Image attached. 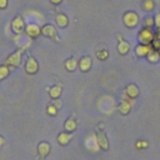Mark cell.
I'll use <instances>...</instances> for the list:
<instances>
[{
	"mask_svg": "<svg viewBox=\"0 0 160 160\" xmlns=\"http://www.w3.org/2000/svg\"><path fill=\"white\" fill-rule=\"evenodd\" d=\"M154 38H155V32L148 28H142L138 34V41L139 44H142V45H150Z\"/></svg>",
	"mask_w": 160,
	"mask_h": 160,
	"instance_id": "cell-1",
	"label": "cell"
},
{
	"mask_svg": "<svg viewBox=\"0 0 160 160\" xmlns=\"http://www.w3.org/2000/svg\"><path fill=\"white\" fill-rule=\"evenodd\" d=\"M24 52V49H18L16 51H14L12 54H10L6 60H5V65L9 68H16L20 65L21 62V55Z\"/></svg>",
	"mask_w": 160,
	"mask_h": 160,
	"instance_id": "cell-2",
	"label": "cell"
},
{
	"mask_svg": "<svg viewBox=\"0 0 160 160\" xmlns=\"http://www.w3.org/2000/svg\"><path fill=\"white\" fill-rule=\"evenodd\" d=\"M122 22L126 28L129 29H134L138 24H139V16L135 11H126L122 15Z\"/></svg>",
	"mask_w": 160,
	"mask_h": 160,
	"instance_id": "cell-3",
	"label": "cell"
},
{
	"mask_svg": "<svg viewBox=\"0 0 160 160\" xmlns=\"http://www.w3.org/2000/svg\"><path fill=\"white\" fill-rule=\"evenodd\" d=\"M25 34L30 38V39H35L38 38L40 34H41V28L36 24V22H29L26 26H25Z\"/></svg>",
	"mask_w": 160,
	"mask_h": 160,
	"instance_id": "cell-4",
	"label": "cell"
},
{
	"mask_svg": "<svg viewBox=\"0 0 160 160\" xmlns=\"http://www.w3.org/2000/svg\"><path fill=\"white\" fill-rule=\"evenodd\" d=\"M11 30L16 35L22 34V31L25 30V22H24V20H22L21 16H15L12 19V21H11Z\"/></svg>",
	"mask_w": 160,
	"mask_h": 160,
	"instance_id": "cell-5",
	"label": "cell"
},
{
	"mask_svg": "<svg viewBox=\"0 0 160 160\" xmlns=\"http://www.w3.org/2000/svg\"><path fill=\"white\" fill-rule=\"evenodd\" d=\"M85 148L91 152H96L98 150H100L99 144H98V138L95 134H91L90 136L85 139Z\"/></svg>",
	"mask_w": 160,
	"mask_h": 160,
	"instance_id": "cell-6",
	"label": "cell"
},
{
	"mask_svg": "<svg viewBox=\"0 0 160 160\" xmlns=\"http://www.w3.org/2000/svg\"><path fill=\"white\" fill-rule=\"evenodd\" d=\"M41 34L44 36H46V38H50V39L55 40V41H60V38L58 36L55 28L52 25H50V24H46V25H44L41 28Z\"/></svg>",
	"mask_w": 160,
	"mask_h": 160,
	"instance_id": "cell-7",
	"label": "cell"
},
{
	"mask_svg": "<svg viewBox=\"0 0 160 160\" xmlns=\"http://www.w3.org/2000/svg\"><path fill=\"white\" fill-rule=\"evenodd\" d=\"M131 100L132 99H129L126 96H124V99L120 101V104L118 105V110L120 111V114L122 115H128L131 110Z\"/></svg>",
	"mask_w": 160,
	"mask_h": 160,
	"instance_id": "cell-8",
	"label": "cell"
},
{
	"mask_svg": "<svg viewBox=\"0 0 160 160\" xmlns=\"http://www.w3.org/2000/svg\"><path fill=\"white\" fill-rule=\"evenodd\" d=\"M38 70H39V64H38V61H36L34 58L30 56V58L26 60V62H25V71H26L28 74L32 75V74H36Z\"/></svg>",
	"mask_w": 160,
	"mask_h": 160,
	"instance_id": "cell-9",
	"label": "cell"
},
{
	"mask_svg": "<svg viewBox=\"0 0 160 160\" xmlns=\"http://www.w3.org/2000/svg\"><path fill=\"white\" fill-rule=\"evenodd\" d=\"M14 39H15V42L20 46V49H24V50L31 44V39H30L28 35L24 36L22 34H19V35H16Z\"/></svg>",
	"mask_w": 160,
	"mask_h": 160,
	"instance_id": "cell-10",
	"label": "cell"
},
{
	"mask_svg": "<svg viewBox=\"0 0 160 160\" xmlns=\"http://www.w3.org/2000/svg\"><path fill=\"white\" fill-rule=\"evenodd\" d=\"M91 64H92V62H91V58H89V56H82V58L80 59V61H78V68H79L80 71L86 72V71L90 70Z\"/></svg>",
	"mask_w": 160,
	"mask_h": 160,
	"instance_id": "cell-11",
	"label": "cell"
},
{
	"mask_svg": "<svg viewBox=\"0 0 160 160\" xmlns=\"http://www.w3.org/2000/svg\"><path fill=\"white\" fill-rule=\"evenodd\" d=\"M139 95V88L135 84H129L125 88V96L129 99H136Z\"/></svg>",
	"mask_w": 160,
	"mask_h": 160,
	"instance_id": "cell-12",
	"label": "cell"
},
{
	"mask_svg": "<svg viewBox=\"0 0 160 160\" xmlns=\"http://www.w3.org/2000/svg\"><path fill=\"white\" fill-rule=\"evenodd\" d=\"M96 138H98V144H99V148L101 150H108L109 149V141H108V138L106 135L104 134V131H98L96 132Z\"/></svg>",
	"mask_w": 160,
	"mask_h": 160,
	"instance_id": "cell-13",
	"label": "cell"
},
{
	"mask_svg": "<svg viewBox=\"0 0 160 160\" xmlns=\"http://www.w3.org/2000/svg\"><path fill=\"white\" fill-rule=\"evenodd\" d=\"M151 46L150 45H142V44H139L136 48H135V54L139 56V58H145L149 55V52L151 51Z\"/></svg>",
	"mask_w": 160,
	"mask_h": 160,
	"instance_id": "cell-14",
	"label": "cell"
},
{
	"mask_svg": "<svg viewBox=\"0 0 160 160\" xmlns=\"http://www.w3.org/2000/svg\"><path fill=\"white\" fill-rule=\"evenodd\" d=\"M50 144L49 142H46V141H41L39 145H38V154H39V156L40 158H46L48 156V154L50 152Z\"/></svg>",
	"mask_w": 160,
	"mask_h": 160,
	"instance_id": "cell-15",
	"label": "cell"
},
{
	"mask_svg": "<svg viewBox=\"0 0 160 160\" xmlns=\"http://www.w3.org/2000/svg\"><path fill=\"white\" fill-rule=\"evenodd\" d=\"M55 22H56V25H58L59 28H66L68 24H69V19H68V16H66L65 14L59 12V14H56V16H55Z\"/></svg>",
	"mask_w": 160,
	"mask_h": 160,
	"instance_id": "cell-16",
	"label": "cell"
},
{
	"mask_svg": "<svg viewBox=\"0 0 160 160\" xmlns=\"http://www.w3.org/2000/svg\"><path fill=\"white\" fill-rule=\"evenodd\" d=\"M71 139H72V134H71V132H68V131L60 132V134L58 135V142H59L60 145H68Z\"/></svg>",
	"mask_w": 160,
	"mask_h": 160,
	"instance_id": "cell-17",
	"label": "cell"
},
{
	"mask_svg": "<svg viewBox=\"0 0 160 160\" xmlns=\"http://www.w3.org/2000/svg\"><path fill=\"white\" fill-rule=\"evenodd\" d=\"M129 50H130V45H129L128 41H125V40L119 41V44H118V52H119L120 55H125V54H128Z\"/></svg>",
	"mask_w": 160,
	"mask_h": 160,
	"instance_id": "cell-18",
	"label": "cell"
},
{
	"mask_svg": "<svg viewBox=\"0 0 160 160\" xmlns=\"http://www.w3.org/2000/svg\"><path fill=\"white\" fill-rule=\"evenodd\" d=\"M48 90H49V95L51 99H59L61 95V85H54Z\"/></svg>",
	"mask_w": 160,
	"mask_h": 160,
	"instance_id": "cell-19",
	"label": "cell"
},
{
	"mask_svg": "<svg viewBox=\"0 0 160 160\" xmlns=\"http://www.w3.org/2000/svg\"><path fill=\"white\" fill-rule=\"evenodd\" d=\"M76 126H78V124H76V121H75L72 118H69V119L65 121V124H64V129H65V131H68V132L75 131V130H76Z\"/></svg>",
	"mask_w": 160,
	"mask_h": 160,
	"instance_id": "cell-20",
	"label": "cell"
},
{
	"mask_svg": "<svg viewBox=\"0 0 160 160\" xmlns=\"http://www.w3.org/2000/svg\"><path fill=\"white\" fill-rule=\"evenodd\" d=\"M76 68H78V61H76V59L70 58V59H68V60L65 61V69H66L68 71H74V70H76Z\"/></svg>",
	"mask_w": 160,
	"mask_h": 160,
	"instance_id": "cell-21",
	"label": "cell"
},
{
	"mask_svg": "<svg viewBox=\"0 0 160 160\" xmlns=\"http://www.w3.org/2000/svg\"><path fill=\"white\" fill-rule=\"evenodd\" d=\"M146 58H148V61H149V62L155 64V62H158V61L160 60V54H159V51H156V50H151Z\"/></svg>",
	"mask_w": 160,
	"mask_h": 160,
	"instance_id": "cell-22",
	"label": "cell"
},
{
	"mask_svg": "<svg viewBox=\"0 0 160 160\" xmlns=\"http://www.w3.org/2000/svg\"><path fill=\"white\" fill-rule=\"evenodd\" d=\"M154 6H155V4H154V0H144L142 1V10L144 11H152L154 10Z\"/></svg>",
	"mask_w": 160,
	"mask_h": 160,
	"instance_id": "cell-23",
	"label": "cell"
},
{
	"mask_svg": "<svg viewBox=\"0 0 160 160\" xmlns=\"http://www.w3.org/2000/svg\"><path fill=\"white\" fill-rule=\"evenodd\" d=\"M154 25H155V21H154V18L152 16H145L144 18V20H142V26L144 28L151 29Z\"/></svg>",
	"mask_w": 160,
	"mask_h": 160,
	"instance_id": "cell-24",
	"label": "cell"
},
{
	"mask_svg": "<svg viewBox=\"0 0 160 160\" xmlns=\"http://www.w3.org/2000/svg\"><path fill=\"white\" fill-rule=\"evenodd\" d=\"M9 72H10V68H9V66H6L5 64L0 65V80L5 79V78L9 75Z\"/></svg>",
	"mask_w": 160,
	"mask_h": 160,
	"instance_id": "cell-25",
	"label": "cell"
},
{
	"mask_svg": "<svg viewBox=\"0 0 160 160\" xmlns=\"http://www.w3.org/2000/svg\"><path fill=\"white\" fill-rule=\"evenodd\" d=\"M96 58H98L99 60H101V61H104V60H106V59L109 58V51H108L106 49H102V50H99V51L96 52Z\"/></svg>",
	"mask_w": 160,
	"mask_h": 160,
	"instance_id": "cell-26",
	"label": "cell"
},
{
	"mask_svg": "<svg viewBox=\"0 0 160 160\" xmlns=\"http://www.w3.org/2000/svg\"><path fill=\"white\" fill-rule=\"evenodd\" d=\"M46 112H48L50 116H55V115L58 114V108L54 106L52 104H49V105L46 106Z\"/></svg>",
	"mask_w": 160,
	"mask_h": 160,
	"instance_id": "cell-27",
	"label": "cell"
},
{
	"mask_svg": "<svg viewBox=\"0 0 160 160\" xmlns=\"http://www.w3.org/2000/svg\"><path fill=\"white\" fill-rule=\"evenodd\" d=\"M148 141L146 140H138L136 141V144H135V146H136V149H139V150H142V149H146L148 148Z\"/></svg>",
	"mask_w": 160,
	"mask_h": 160,
	"instance_id": "cell-28",
	"label": "cell"
},
{
	"mask_svg": "<svg viewBox=\"0 0 160 160\" xmlns=\"http://www.w3.org/2000/svg\"><path fill=\"white\" fill-rule=\"evenodd\" d=\"M150 46H151V49H152V50L159 51V49H160V40H158V39H155V38H154V40L151 41Z\"/></svg>",
	"mask_w": 160,
	"mask_h": 160,
	"instance_id": "cell-29",
	"label": "cell"
},
{
	"mask_svg": "<svg viewBox=\"0 0 160 160\" xmlns=\"http://www.w3.org/2000/svg\"><path fill=\"white\" fill-rule=\"evenodd\" d=\"M154 21H155V26H156L158 29H160V12L155 14V16H154Z\"/></svg>",
	"mask_w": 160,
	"mask_h": 160,
	"instance_id": "cell-30",
	"label": "cell"
},
{
	"mask_svg": "<svg viewBox=\"0 0 160 160\" xmlns=\"http://www.w3.org/2000/svg\"><path fill=\"white\" fill-rule=\"evenodd\" d=\"M51 104H52L54 106H56V108H58V110H59V109L62 106V102H61L60 100H58V99H54V101H52Z\"/></svg>",
	"mask_w": 160,
	"mask_h": 160,
	"instance_id": "cell-31",
	"label": "cell"
},
{
	"mask_svg": "<svg viewBox=\"0 0 160 160\" xmlns=\"http://www.w3.org/2000/svg\"><path fill=\"white\" fill-rule=\"evenodd\" d=\"M8 6V0H0V9H5Z\"/></svg>",
	"mask_w": 160,
	"mask_h": 160,
	"instance_id": "cell-32",
	"label": "cell"
},
{
	"mask_svg": "<svg viewBox=\"0 0 160 160\" xmlns=\"http://www.w3.org/2000/svg\"><path fill=\"white\" fill-rule=\"evenodd\" d=\"M155 39L160 40V29H158V28H156V31H155Z\"/></svg>",
	"mask_w": 160,
	"mask_h": 160,
	"instance_id": "cell-33",
	"label": "cell"
},
{
	"mask_svg": "<svg viewBox=\"0 0 160 160\" xmlns=\"http://www.w3.org/2000/svg\"><path fill=\"white\" fill-rule=\"evenodd\" d=\"M61 1H62V0H50V2L54 4V5H59Z\"/></svg>",
	"mask_w": 160,
	"mask_h": 160,
	"instance_id": "cell-34",
	"label": "cell"
},
{
	"mask_svg": "<svg viewBox=\"0 0 160 160\" xmlns=\"http://www.w3.org/2000/svg\"><path fill=\"white\" fill-rule=\"evenodd\" d=\"M4 142H5V139H4V138H2L1 135H0V148H1L2 145H4Z\"/></svg>",
	"mask_w": 160,
	"mask_h": 160,
	"instance_id": "cell-35",
	"label": "cell"
},
{
	"mask_svg": "<svg viewBox=\"0 0 160 160\" xmlns=\"http://www.w3.org/2000/svg\"><path fill=\"white\" fill-rule=\"evenodd\" d=\"M159 54H160V49H159Z\"/></svg>",
	"mask_w": 160,
	"mask_h": 160,
	"instance_id": "cell-36",
	"label": "cell"
}]
</instances>
